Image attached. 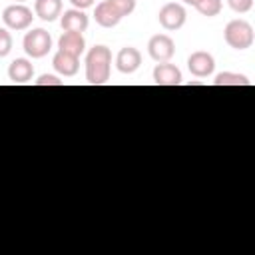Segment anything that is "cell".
<instances>
[{
	"label": "cell",
	"instance_id": "cell-1",
	"mask_svg": "<svg viewBox=\"0 0 255 255\" xmlns=\"http://www.w3.org/2000/svg\"><path fill=\"white\" fill-rule=\"evenodd\" d=\"M112 68V52L108 46H94L86 54V80L92 86H102L110 80Z\"/></svg>",
	"mask_w": 255,
	"mask_h": 255
},
{
	"label": "cell",
	"instance_id": "cell-2",
	"mask_svg": "<svg viewBox=\"0 0 255 255\" xmlns=\"http://www.w3.org/2000/svg\"><path fill=\"white\" fill-rule=\"evenodd\" d=\"M223 38L233 50H247L253 46L255 32H253V26L249 22L237 18V20L227 22V26L223 30Z\"/></svg>",
	"mask_w": 255,
	"mask_h": 255
},
{
	"label": "cell",
	"instance_id": "cell-3",
	"mask_svg": "<svg viewBox=\"0 0 255 255\" xmlns=\"http://www.w3.org/2000/svg\"><path fill=\"white\" fill-rule=\"evenodd\" d=\"M22 46L30 58H44L52 50V36L44 28H34L26 32Z\"/></svg>",
	"mask_w": 255,
	"mask_h": 255
},
{
	"label": "cell",
	"instance_id": "cell-4",
	"mask_svg": "<svg viewBox=\"0 0 255 255\" xmlns=\"http://www.w3.org/2000/svg\"><path fill=\"white\" fill-rule=\"evenodd\" d=\"M157 20H159L161 28L173 32V30H179V28L185 24L187 12H185V8H183L179 2H167V4H163V6L159 8Z\"/></svg>",
	"mask_w": 255,
	"mask_h": 255
},
{
	"label": "cell",
	"instance_id": "cell-5",
	"mask_svg": "<svg viewBox=\"0 0 255 255\" xmlns=\"http://www.w3.org/2000/svg\"><path fill=\"white\" fill-rule=\"evenodd\" d=\"M34 20V14L28 6L24 4H12L6 6L2 12V22L6 24V28L10 30H26Z\"/></svg>",
	"mask_w": 255,
	"mask_h": 255
},
{
	"label": "cell",
	"instance_id": "cell-6",
	"mask_svg": "<svg viewBox=\"0 0 255 255\" xmlns=\"http://www.w3.org/2000/svg\"><path fill=\"white\" fill-rule=\"evenodd\" d=\"M147 54L157 64L159 62H169L173 58V54H175V42L167 34H155L147 42Z\"/></svg>",
	"mask_w": 255,
	"mask_h": 255
},
{
	"label": "cell",
	"instance_id": "cell-7",
	"mask_svg": "<svg viewBox=\"0 0 255 255\" xmlns=\"http://www.w3.org/2000/svg\"><path fill=\"white\" fill-rule=\"evenodd\" d=\"M187 68L189 72L195 76V78H207L213 74L215 70V60L209 52H203V50H197L193 52L189 58H187Z\"/></svg>",
	"mask_w": 255,
	"mask_h": 255
},
{
	"label": "cell",
	"instance_id": "cell-8",
	"mask_svg": "<svg viewBox=\"0 0 255 255\" xmlns=\"http://www.w3.org/2000/svg\"><path fill=\"white\" fill-rule=\"evenodd\" d=\"M181 70L175 64L169 62H159L153 68V82L157 86H179L181 84Z\"/></svg>",
	"mask_w": 255,
	"mask_h": 255
},
{
	"label": "cell",
	"instance_id": "cell-9",
	"mask_svg": "<svg viewBox=\"0 0 255 255\" xmlns=\"http://www.w3.org/2000/svg\"><path fill=\"white\" fill-rule=\"evenodd\" d=\"M139 66H141V54H139L137 48L126 46V48H122L118 52V56H116V68L122 74H133Z\"/></svg>",
	"mask_w": 255,
	"mask_h": 255
},
{
	"label": "cell",
	"instance_id": "cell-10",
	"mask_svg": "<svg viewBox=\"0 0 255 255\" xmlns=\"http://www.w3.org/2000/svg\"><path fill=\"white\" fill-rule=\"evenodd\" d=\"M60 16H62L60 24H62L64 32H80L82 34V32H86V28L90 24V20L84 14V10H78V8L64 10V14H60Z\"/></svg>",
	"mask_w": 255,
	"mask_h": 255
},
{
	"label": "cell",
	"instance_id": "cell-11",
	"mask_svg": "<svg viewBox=\"0 0 255 255\" xmlns=\"http://www.w3.org/2000/svg\"><path fill=\"white\" fill-rule=\"evenodd\" d=\"M52 66L58 74H62L64 78H70V76H76L78 74V68H80V58L74 56V54H68V52H62L58 50L52 58Z\"/></svg>",
	"mask_w": 255,
	"mask_h": 255
},
{
	"label": "cell",
	"instance_id": "cell-12",
	"mask_svg": "<svg viewBox=\"0 0 255 255\" xmlns=\"http://www.w3.org/2000/svg\"><path fill=\"white\" fill-rule=\"evenodd\" d=\"M32 76H34V66L26 58H16L8 66V78L14 84H26L32 80Z\"/></svg>",
	"mask_w": 255,
	"mask_h": 255
},
{
	"label": "cell",
	"instance_id": "cell-13",
	"mask_svg": "<svg viewBox=\"0 0 255 255\" xmlns=\"http://www.w3.org/2000/svg\"><path fill=\"white\" fill-rule=\"evenodd\" d=\"M94 20H96V24H100L102 28H114V26L120 24L122 16L118 14V10H116L108 0H104V2H100V4L96 6V10H94Z\"/></svg>",
	"mask_w": 255,
	"mask_h": 255
},
{
	"label": "cell",
	"instance_id": "cell-14",
	"mask_svg": "<svg viewBox=\"0 0 255 255\" xmlns=\"http://www.w3.org/2000/svg\"><path fill=\"white\" fill-rule=\"evenodd\" d=\"M58 50L62 52H68V54H74V56H82L84 50H86V40L80 32H64L58 40Z\"/></svg>",
	"mask_w": 255,
	"mask_h": 255
},
{
	"label": "cell",
	"instance_id": "cell-15",
	"mask_svg": "<svg viewBox=\"0 0 255 255\" xmlns=\"http://www.w3.org/2000/svg\"><path fill=\"white\" fill-rule=\"evenodd\" d=\"M34 14L44 22H54L62 14V0H36Z\"/></svg>",
	"mask_w": 255,
	"mask_h": 255
},
{
	"label": "cell",
	"instance_id": "cell-16",
	"mask_svg": "<svg viewBox=\"0 0 255 255\" xmlns=\"http://www.w3.org/2000/svg\"><path fill=\"white\" fill-rule=\"evenodd\" d=\"M215 86H251V80L243 74H235V72H221L215 76L213 80Z\"/></svg>",
	"mask_w": 255,
	"mask_h": 255
},
{
	"label": "cell",
	"instance_id": "cell-17",
	"mask_svg": "<svg viewBox=\"0 0 255 255\" xmlns=\"http://www.w3.org/2000/svg\"><path fill=\"white\" fill-rule=\"evenodd\" d=\"M221 8H223L221 0H199V2L195 4V10H197L201 16H207V18L217 16V14L221 12Z\"/></svg>",
	"mask_w": 255,
	"mask_h": 255
},
{
	"label": "cell",
	"instance_id": "cell-18",
	"mask_svg": "<svg viewBox=\"0 0 255 255\" xmlns=\"http://www.w3.org/2000/svg\"><path fill=\"white\" fill-rule=\"evenodd\" d=\"M116 10L118 14L124 18V16H129L133 10H135V0H108Z\"/></svg>",
	"mask_w": 255,
	"mask_h": 255
},
{
	"label": "cell",
	"instance_id": "cell-19",
	"mask_svg": "<svg viewBox=\"0 0 255 255\" xmlns=\"http://www.w3.org/2000/svg\"><path fill=\"white\" fill-rule=\"evenodd\" d=\"M12 50V36L6 28H0V58H6Z\"/></svg>",
	"mask_w": 255,
	"mask_h": 255
},
{
	"label": "cell",
	"instance_id": "cell-20",
	"mask_svg": "<svg viewBox=\"0 0 255 255\" xmlns=\"http://www.w3.org/2000/svg\"><path fill=\"white\" fill-rule=\"evenodd\" d=\"M227 4L237 14H245V12H249L253 8V0H227Z\"/></svg>",
	"mask_w": 255,
	"mask_h": 255
},
{
	"label": "cell",
	"instance_id": "cell-21",
	"mask_svg": "<svg viewBox=\"0 0 255 255\" xmlns=\"http://www.w3.org/2000/svg\"><path fill=\"white\" fill-rule=\"evenodd\" d=\"M36 86H62V80H58L52 74H44L40 76V80H36Z\"/></svg>",
	"mask_w": 255,
	"mask_h": 255
},
{
	"label": "cell",
	"instance_id": "cell-22",
	"mask_svg": "<svg viewBox=\"0 0 255 255\" xmlns=\"http://www.w3.org/2000/svg\"><path fill=\"white\" fill-rule=\"evenodd\" d=\"M94 2H96V0H70V4H72L74 8H78V10H86V8L94 6Z\"/></svg>",
	"mask_w": 255,
	"mask_h": 255
},
{
	"label": "cell",
	"instance_id": "cell-23",
	"mask_svg": "<svg viewBox=\"0 0 255 255\" xmlns=\"http://www.w3.org/2000/svg\"><path fill=\"white\" fill-rule=\"evenodd\" d=\"M181 2H185V4H191V6H195L199 0H181Z\"/></svg>",
	"mask_w": 255,
	"mask_h": 255
},
{
	"label": "cell",
	"instance_id": "cell-24",
	"mask_svg": "<svg viewBox=\"0 0 255 255\" xmlns=\"http://www.w3.org/2000/svg\"><path fill=\"white\" fill-rule=\"evenodd\" d=\"M16 2H26V0H16Z\"/></svg>",
	"mask_w": 255,
	"mask_h": 255
}]
</instances>
